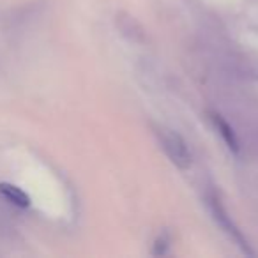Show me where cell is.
Masks as SVG:
<instances>
[{"mask_svg": "<svg viewBox=\"0 0 258 258\" xmlns=\"http://www.w3.org/2000/svg\"><path fill=\"white\" fill-rule=\"evenodd\" d=\"M170 246V240L166 235H161L158 240H156L154 244V251H152V254H165L166 253V247Z\"/></svg>", "mask_w": 258, "mask_h": 258, "instance_id": "cell-6", "label": "cell"}, {"mask_svg": "<svg viewBox=\"0 0 258 258\" xmlns=\"http://www.w3.org/2000/svg\"><path fill=\"white\" fill-rule=\"evenodd\" d=\"M0 195H2V198H6L9 204L16 205V207H20V209H25L30 205L29 195L23 189H20L18 186H15V184L2 182L0 184Z\"/></svg>", "mask_w": 258, "mask_h": 258, "instance_id": "cell-4", "label": "cell"}, {"mask_svg": "<svg viewBox=\"0 0 258 258\" xmlns=\"http://www.w3.org/2000/svg\"><path fill=\"white\" fill-rule=\"evenodd\" d=\"M207 202H209V207H211L212 216H214V219L219 223V226H221V228L225 230V232L228 233V235L232 237V239L235 240V242L239 244V246L242 247L244 251H247V253L251 254V251H249V247H247L246 240H244L242 233L239 232V228L235 226V223L232 221V218L228 216L226 209L223 207V204L219 202V198L216 197V195H209V197H207Z\"/></svg>", "mask_w": 258, "mask_h": 258, "instance_id": "cell-2", "label": "cell"}, {"mask_svg": "<svg viewBox=\"0 0 258 258\" xmlns=\"http://www.w3.org/2000/svg\"><path fill=\"white\" fill-rule=\"evenodd\" d=\"M211 120L214 124V127L218 129V133L221 135V138L225 140V144L228 145L232 151H239V140H237L235 133H233V129L230 127V124L218 113H211Z\"/></svg>", "mask_w": 258, "mask_h": 258, "instance_id": "cell-5", "label": "cell"}, {"mask_svg": "<svg viewBox=\"0 0 258 258\" xmlns=\"http://www.w3.org/2000/svg\"><path fill=\"white\" fill-rule=\"evenodd\" d=\"M156 135H158L159 144H161L163 151L170 158V161L175 166H179V168H189L193 156H191V151L186 142H184V138L179 133L166 127H158Z\"/></svg>", "mask_w": 258, "mask_h": 258, "instance_id": "cell-1", "label": "cell"}, {"mask_svg": "<svg viewBox=\"0 0 258 258\" xmlns=\"http://www.w3.org/2000/svg\"><path fill=\"white\" fill-rule=\"evenodd\" d=\"M117 27L122 32V36H125L129 41L140 43L145 39V32L142 29V25L133 18V16L125 15V13H118L117 15Z\"/></svg>", "mask_w": 258, "mask_h": 258, "instance_id": "cell-3", "label": "cell"}]
</instances>
